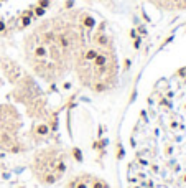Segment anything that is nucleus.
I'll use <instances>...</instances> for the list:
<instances>
[{
	"label": "nucleus",
	"instance_id": "obj_1",
	"mask_svg": "<svg viewBox=\"0 0 186 188\" xmlns=\"http://www.w3.org/2000/svg\"><path fill=\"white\" fill-rule=\"evenodd\" d=\"M2 30H5V23H3L2 20H0V31H2Z\"/></svg>",
	"mask_w": 186,
	"mask_h": 188
}]
</instances>
